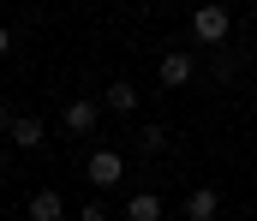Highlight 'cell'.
<instances>
[{"instance_id": "obj_1", "label": "cell", "mask_w": 257, "mask_h": 221, "mask_svg": "<svg viewBox=\"0 0 257 221\" xmlns=\"http://www.w3.org/2000/svg\"><path fill=\"white\" fill-rule=\"evenodd\" d=\"M192 36L203 42V48H221V42L233 36V18H227L221 0H209V6H197V12H192Z\"/></svg>"}, {"instance_id": "obj_2", "label": "cell", "mask_w": 257, "mask_h": 221, "mask_svg": "<svg viewBox=\"0 0 257 221\" xmlns=\"http://www.w3.org/2000/svg\"><path fill=\"white\" fill-rule=\"evenodd\" d=\"M84 179H90L96 191H114V185L126 179V155H120V149H90V161H84Z\"/></svg>"}, {"instance_id": "obj_3", "label": "cell", "mask_w": 257, "mask_h": 221, "mask_svg": "<svg viewBox=\"0 0 257 221\" xmlns=\"http://www.w3.org/2000/svg\"><path fill=\"white\" fill-rule=\"evenodd\" d=\"M156 78H162V90H186L197 78V60L186 54V48H168L162 60H156Z\"/></svg>"}, {"instance_id": "obj_4", "label": "cell", "mask_w": 257, "mask_h": 221, "mask_svg": "<svg viewBox=\"0 0 257 221\" xmlns=\"http://www.w3.org/2000/svg\"><path fill=\"white\" fill-rule=\"evenodd\" d=\"M60 120H66V138H78V132H96V120H102V108H96L90 96H72Z\"/></svg>"}, {"instance_id": "obj_5", "label": "cell", "mask_w": 257, "mask_h": 221, "mask_svg": "<svg viewBox=\"0 0 257 221\" xmlns=\"http://www.w3.org/2000/svg\"><path fill=\"white\" fill-rule=\"evenodd\" d=\"M6 138H12L18 149H42V144H48V126H42L36 114H18V120L6 126Z\"/></svg>"}, {"instance_id": "obj_6", "label": "cell", "mask_w": 257, "mask_h": 221, "mask_svg": "<svg viewBox=\"0 0 257 221\" xmlns=\"http://www.w3.org/2000/svg\"><path fill=\"white\" fill-rule=\"evenodd\" d=\"M24 215H30V221H60V215H66V197L42 185V191H30V203H24Z\"/></svg>"}, {"instance_id": "obj_7", "label": "cell", "mask_w": 257, "mask_h": 221, "mask_svg": "<svg viewBox=\"0 0 257 221\" xmlns=\"http://www.w3.org/2000/svg\"><path fill=\"white\" fill-rule=\"evenodd\" d=\"M102 108H108V114H138V84L114 78V84L102 90Z\"/></svg>"}, {"instance_id": "obj_8", "label": "cell", "mask_w": 257, "mask_h": 221, "mask_svg": "<svg viewBox=\"0 0 257 221\" xmlns=\"http://www.w3.org/2000/svg\"><path fill=\"white\" fill-rule=\"evenodd\" d=\"M126 221H162V191H132L126 197Z\"/></svg>"}, {"instance_id": "obj_9", "label": "cell", "mask_w": 257, "mask_h": 221, "mask_svg": "<svg viewBox=\"0 0 257 221\" xmlns=\"http://www.w3.org/2000/svg\"><path fill=\"white\" fill-rule=\"evenodd\" d=\"M215 209H221V197H215L209 185H197L192 197H186V215H192V221H209V215H215Z\"/></svg>"}, {"instance_id": "obj_10", "label": "cell", "mask_w": 257, "mask_h": 221, "mask_svg": "<svg viewBox=\"0 0 257 221\" xmlns=\"http://www.w3.org/2000/svg\"><path fill=\"white\" fill-rule=\"evenodd\" d=\"M132 149H138V155H162V149H168V132H162V126H138Z\"/></svg>"}, {"instance_id": "obj_11", "label": "cell", "mask_w": 257, "mask_h": 221, "mask_svg": "<svg viewBox=\"0 0 257 221\" xmlns=\"http://www.w3.org/2000/svg\"><path fill=\"white\" fill-rule=\"evenodd\" d=\"M78 215H84V221H108V203H102V197H90V203H84Z\"/></svg>"}, {"instance_id": "obj_12", "label": "cell", "mask_w": 257, "mask_h": 221, "mask_svg": "<svg viewBox=\"0 0 257 221\" xmlns=\"http://www.w3.org/2000/svg\"><path fill=\"white\" fill-rule=\"evenodd\" d=\"M6 126H12V114H6V102H0V132H6Z\"/></svg>"}]
</instances>
